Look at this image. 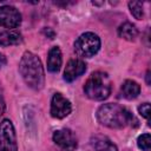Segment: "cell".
Instances as JSON below:
<instances>
[{
  "mask_svg": "<svg viewBox=\"0 0 151 151\" xmlns=\"http://www.w3.org/2000/svg\"><path fill=\"white\" fill-rule=\"evenodd\" d=\"M61 51L58 46H53L48 51V58H47V70L52 73H55L60 70L61 66Z\"/></svg>",
  "mask_w": 151,
  "mask_h": 151,
  "instance_id": "cell-10",
  "label": "cell"
},
{
  "mask_svg": "<svg viewBox=\"0 0 151 151\" xmlns=\"http://www.w3.org/2000/svg\"><path fill=\"white\" fill-rule=\"evenodd\" d=\"M0 144L1 151H18L14 127L8 119H4L0 123Z\"/></svg>",
  "mask_w": 151,
  "mask_h": 151,
  "instance_id": "cell-5",
  "label": "cell"
},
{
  "mask_svg": "<svg viewBox=\"0 0 151 151\" xmlns=\"http://www.w3.org/2000/svg\"><path fill=\"white\" fill-rule=\"evenodd\" d=\"M111 80L105 72H93L86 80L84 91L85 94L93 100H104L111 93Z\"/></svg>",
  "mask_w": 151,
  "mask_h": 151,
  "instance_id": "cell-3",
  "label": "cell"
},
{
  "mask_svg": "<svg viewBox=\"0 0 151 151\" xmlns=\"http://www.w3.org/2000/svg\"><path fill=\"white\" fill-rule=\"evenodd\" d=\"M53 140L65 151H74L77 149V138L68 129L57 130L53 133Z\"/></svg>",
  "mask_w": 151,
  "mask_h": 151,
  "instance_id": "cell-7",
  "label": "cell"
},
{
  "mask_svg": "<svg viewBox=\"0 0 151 151\" xmlns=\"http://www.w3.org/2000/svg\"><path fill=\"white\" fill-rule=\"evenodd\" d=\"M130 12L136 19H142L144 17V11H143V4L140 1H130L129 2Z\"/></svg>",
  "mask_w": 151,
  "mask_h": 151,
  "instance_id": "cell-15",
  "label": "cell"
},
{
  "mask_svg": "<svg viewBox=\"0 0 151 151\" xmlns=\"http://www.w3.org/2000/svg\"><path fill=\"white\" fill-rule=\"evenodd\" d=\"M92 145L97 151H117V146L105 136H94Z\"/></svg>",
  "mask_w": 151,
  "mask_h": 151,
  "instance_id": "cell-12",
  "label": "cell"
},
{
  "mask_svg": "<svg viewBox=\"0 0 151 151\" xmlns=\"http://www.w3.org/2000/svg\"><path fill=\"white\" fill-rule=\"evenodd\" d=\"M139 92H140V87L133 80H125L120 88L122 96L126 99H134L136 97H138Z\"/></svg>",
  "mask_w": 151,
  "mask_h": 151,
  "instance_id": "cell-11",
  "label": "cell"
},
{
  "mask_svg": "<svg viewBox=\"0 0 151 151\" xmlns=\"http://www.w3.org/2000/svg\"><path fill=\"white\" fill-rule=\"evenodd\" d=\"M0 151H1V150H0Z\"/></svg>",
  "mask_w": 151,
  "mask_h": 151,
  "instance_id": "cell-21",
  "label": "cell"
},
{
  "mask_svg": "<svg viewBox=\"0 0 151 151\" xmlns=\"http://www.w3.org/2000/svg\"><path fill=\"white\" fill-rule=\"evenodd\" d=\"M146 83H147V84H150V72H147V73H146Z\"/></svg>",
  "mask_w": 151,
  "mask_h": 151,
  "instance_id": "cell-20",
  "label": "cell"
},
{
  "mask_svg": "<svg viewBox=\"0 0 151 151\" xmlns=\"http://www.w3.org/2000/svg\"><path fill=\"white\" fill-rule=\"evenodd\" d=\"M21 42V35L14 31H5L0 33V46L18 45Z\"/></svg>",
  "mask_w": 151,
  "mask_h": 151,
  "instance_id": "cell-14",
  "label": "cell"
},
{
  "mask_svg": "<svg viewBox=\"0 0 151 151\" xmlns=\"http://www.w3.org/2000/svg\"><path fill=\"white\" fill-rule=\"evenodd\" d=\"M76 51L79 55L90 58L94 55L99 48H100V39L98 38L97 34L92 32H86L81 34L74 42Z\"/></svg>",
  "mask_w": 151,
  "mask_h": 151,
  "instance_id": "cell-4",
  "label": "cell"
},
{
  "mask_svg": "<svg viewBox=\"0 0 151 151\" xmlns=\"http://www.w3.org/2000/svg\"><path fill=\"white\" fill-rule=\"evenodd\" d=\"M19 72L24 81L33 90H40L44 86V68L40 59L32 52H25L19 64Z\"/></svg>",
  "mask_w": 151,
  "mask_h": 151,
  "instance_id": "cell-1",
  "label": "cell"
},
{
  "mask_svg": "<svg viewBox=\"0 0 151 151\" xmlns=\"http://www.w3.org/2000/svg\"><path fill=\"white\" fill-rule=\"evenodd\" d=\"M86 71V65L80 59H71L64 71V79L68 83L76 80Z\"/></svg>",
  "mask_w": 151,
  "mask_h": 151,
  "instance_id": "cell-9",
  "label": "cell"
},
{
  "mask_svg": "<svg viewBox=\"0 0 151 151\" xmlns=\"http://www.w3.org/2000/svg\"><path fill=\"white\" fill-rule=\"evenodd\" d=\"M98 122L111 129H123L130 125L133 120V116L123 106L118 104H104L97 111Z\"/></svg>",
  "mask_w": 151,
  "mask_h": 151,
  "instance_id": "cell-2",
  "label": "cell"
},
{
  "mask_svg": "<svg viewBox=\"0 0 151 151\" xmlns=\"http://www.w3.org/2000/svg\"><path fill=\"white\" fill-rule=\"evenodd\" d=\"M72 106L68 99H66L61 93H54L51 100V114L54 118L61 119L71 113Z\"/></svg>",
  "mask_w": 151,
  "mask_h": 151,
  "instance_id": "cell-6",
  "label": "cell"
},
{
  "mask_svg": "<svg viewBox=\"0 0 151 151\" xmlns=\"http://www.w3.org/2000/svg\"><path fill=\"white\" fill-rule=\"evenodd\" d=\"M138 146L143 151H151V136L150 133H144L138 137Z\"/></svg>",
  "mask_w": 151,
  "mask_h": 151,
  "instance_id": "cell-16",
  "label": "cell"
},
{
  "mask_svg": "<svg viewBox=\"0 0 151 151\" xmlns=\"http://www.w3.org/2000/svg\"><path fill=\"white\" fill-rule=\"evenodd\" d=\"M21 22V15L17 8L12 6L0 7V26L6 28H15Z\"/></svg>",
  "mask_w": 151,
  "mask_h": 151,
  "instance_id": "cell-8",
  "label": "cell"
},
{
  "mask_svg": "<svg viewBox=\"0 0 151 151\" xmlns=\"http://www.w3.org/2000/svg\"><path fill=\"white\" fill-rule=\"evenodd\" d=\"M5 64H6V59H5V57H4V55L0 53V68H1V67H2Z\"/></svg>",
  "mask_w": 151,
  "mask_h": 151,
  "instance_id": "cell-19",
  "label": "cell"
},
{
  "mask_svg": "<svg viewBox=\"0 0 151 151\" xmlns=\"http://www.w3.org/2000/svg\"><path fill=\"white\" fill-rule=\"evenodd\" d=\"M138 112L140 113L142 117L149 119V117H150V104H149V103L142 104V105L138 107Z\"/></svg>",
  "mask_w": 151,
  "mask_h": 151,
  "instance_id": "cell-17",
  "label": "cell"
},
{
  "mask_svg": "<svg viewBox=\"0 0 151 151\" xmlns=\"http://www.w3.org/2000/svg\"><path fill=\"white\" fill-rule=\"evenodd\" d=\"M5 107H6V105H5V101H4L2 97L0 96V114H2V113H4V111H5Z\"/></svg>",
  "mask_w": 151,
  "mask_h": 151,
  "instance_id": "cell-18",
  "label": "cell"
},
{
  "mask_svg": "<svg viewBox=\"0 0 151 151\" xmlns=\"http://www.w3.org/2000/svg\"><path fill=\"white\" fill-rule=\"evenodd\" d=\"M118 34L120 38L125 39V40H129V41H132L137 38L138 35V31L136 28V26L131 22H124L123 25L119 26L118 28Z\"/></svg>",
  "mask_w": 151,
  "mask_h": 151,
  "instance_id": "cell-13",
  "label": "cell"
}]
</instances>
